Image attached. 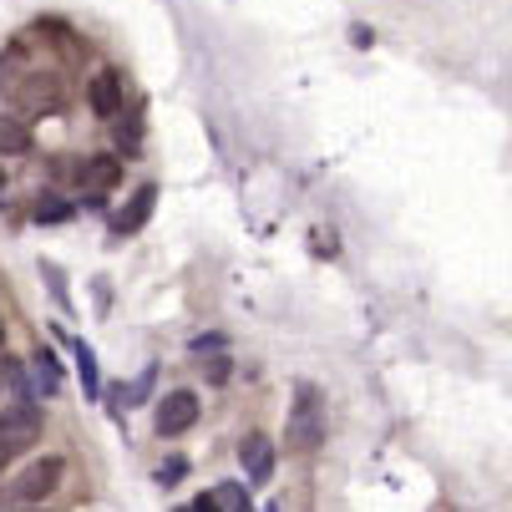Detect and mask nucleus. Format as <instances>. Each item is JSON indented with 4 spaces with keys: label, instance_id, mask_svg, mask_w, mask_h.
I'll return each instance as SVG.
<instances>
[{
    "label": "nucleus",
    "instance_id": "9b49d317",
    "mask_svg": "<svg viewBox=\"0 0 512 512\" xmlns=\"http://www.w3.org/2000/svg\"><path fill=\"white\" fill-rule=\"evenodd\" d=\"M153 396V371H142L132 386H117V406L122 411H132V406H142V401H148Z\"/></svg>",
    "mask_w": 512,
    "mask_h": 512
},
{
    "label": "nucleus",
    "instance_id": "6e6552de",
    "mask_svg": "<svg viewBox=\"0 0 512 512\" xmlns=\"http://www.w3.org/2000/svg\"><path fill=\"white\" fill-rule=\"evenodd\" d=\"M31 127L21 117H0V153H31Z\"/></svg>",
    "mask_w": 512,
    "mask_h": 512
},
{
    "label": "nucleus",
    "instance_id": "20e7f679",
    "mask_svg": "<svg viewBox=\"0 0 512 512\" xmlns=\"http://www.w3.org/2000/svg\"><path fill=\"white\" fill-rule=\"evenodd\" d=\"M198 421V396L193 391H168L158 401V436H183Z\"/></svg>",
    "mask_w": 512,
    "mask_h": 512
},
{
    "label": "nucleus",
    "instance_id": "f03ea898",
    "mask_svg": "<svg viewBox=\"0 0 512 512\" xmlns=\"http://www.w3.org/2000/svg\"><path fill=\"white\" fill-rule=\"evenodd\" d=\"M0 436H6L11 452H26V447L41 442V406H36V396H21V401H11L6 411H0Z\"/></svg>",
    "mask_w": 512,
    "mask_h": 512
},
{
    "label": "nucleus",
    "instance_id": "f3484780",
    "mask_svg": "<svg viewBox=\"0 0 512 512\" xmlns=\"http://www.w3.org/2000/svg\"><path fill=\"white\" fill-rule=\"evenodd\" d=\"M0 198H6V173H0Z\"/></svg>",
    "mask_w": 512,
    "mask_h": 512
},
{
    "label": "nucleus",
    "instance_id": "dca6fc26",
    "mask_svg": "<svg viewBox=\"0 0 512 512\" xmlns=\"http://www.w3.org/2000/svg\"><path fill=\"white\" fill-rule=\"evenodd\" d=\"M11 457H16V452H11V447H6V436H0V467H6V462H11Z\"/></svg>",
    "mask_w": 512,
    "mask_h": 512
},
{
    "label": "nucleus",
    "instance_id": "2eb2a0df",
    "mask_svg": "<svg viewBox=\"0 0 512 512\" xmlns=\"http://www.w3.org/2000/svg\"><path fill=\"white\" fill-rule=\"evenodd\" d=\"M178 477H183V462H168V467H163V472H158V482H163V487H173V482H178Z\"/></svg>",
    "mask_w": 512,
    "mask_h": 512
},
{
    "label": "nucleus",
    "instance_id": "ddd939ff",
    "mask_svg": "<svg viewBox=\"0 0 512 512\" xmlns=\"http://www.w3.org/2000/svg\"><path fill=\"white\" fill-rule=\"evenodd\" d=\"M31 218H36V224H66V218H71V203H61V198H36Z\"/></svg>",
    "mask_w": 512,
    "mask_h": 512
},
{
    "label": "nucleus",
    "instance_id": "f8f14e48",
    "mask_svg": "<svg viewBox=\"0 0 512 512\" xmlns=\"http://www.w3.org/2000/svg\"><path fill=\"white\" fill-rule=\"evenodd\" d=\"M117 173H122V163H117V158H92V163H82V168H77V178H82V183H112Z\"/></svg>",
    "mask_w": 512,
    "mask_h": 512
},
{
    "label": "nucleus",
    "instance_id": "9d476101",
    "mask_svg": "<svg viewBox=\"0 0 512 512\" xmlns=\"http://www.w3.org/2000/svg\"><path fill=\"white\" fill-rule=\"evenodd\" d=\"M31 376H36L41 396H56V391H61V371H56V360H51V350H41V355H36V365H31Z\"/></svg>",
    "mask_w": 512,
    "mask_h": 512
},
{
    "label": "nucleus",
    "instance_id": "a211bd4d",
    "mask_svg": "<svg viewBox=\"0 0 512 512\" xmlns=\"http://www.w3.org/2000/svg\"><path fill=\"white\" fill-rule=\"evenodd\" d=\"M0 345H6V325H0Z\"/></svg>",
    "mask_w": 512,
    "mask_h": 512
},
{
    "label": "nucleus",
    "instance_id": "1a4fd4ad",
    "mask_svg": "<svg viewBox=\"0 0 512 512\" xmlns=\"http://www.w3.org/2000/svg\"><path fill=\"white\" fill-rule=\"evenodd\" d=\"M198 507H229V512H239V507H249V492L239 482H224V487H213L208 497H198Z\"/></svg>",
    "mask_w": 512,
    "mask_h": 512
},
{
    "label": "nucleus",
    "instance_id": "f257e3e1",
    "mask_svg": "<svg viewBox=\"0 0 512 512\" xmlns=\"http://www.w3.org/2000/svg\"><path fill=\"white\" fill-rule=\"evenodd\" d=\"M289 442H295L300 452H315L325 442V401L315 386H300L295 391V411H289Z\"/></svg>",
    "mask_w": 512,
    "mask_h": 512
},
{
    "label": "nucleus",
    "instance_id": "423d86ee",
    "mask_svg": "<svg viewBox=\"0 0 512 512\" xmlns=\"http://www.w3.org/2000/svg\"><path fill=\"white\" fill-rule=\"evenodd\" d=\"M239 462L249 472V482H269L274 477V442L264 431H249L244 442H239Z\"/></svg>",
    "mask_w": 512,
    "mask_h": 512
},
{
    "label": "nucleus",
    "instance_id": "7ed1b4c3",
    "mask_svg": "<svg viewBox=\"0 0 512 512\" xmlns=\"http://www.w3.org/2000/svg\"><path fill=\"white\" fill-rule=\"evenodd\" d=\"M61 477H66V462H61V457H41L36 467H26V472H21V482L11 487V497H21V502H36V497H51Z\"/></svg>",
    "mask_w": 512,
    "mask_h": 512
},
{
    "label": "nucleus",
    "instance_id": "0eeeda50",
    "mask_svg": "<svg viewBox=\"0 0 512 512\" xmlns=\"http://www.w3.org/2000/svg\"><path fill=\"white\" fill-rule=\"evenodd\" d=\"M87 102H92L97 117H117V112H122V77H117V71H102V77H92Z\"/></svg>",
    "mask_w": 512,
    "mask_h": 512
},
{
    "label": "nucleus",
    "instance_id": "39448f33",
    "mask_svg": "<svg viewBox=\"0 0 512 512\" xmlns=\"http://www.w3.org/2000/svg\"><path fill=\"white\" fill-rule=\"evenodd\" d=\"M153 203H158V183H142V188L127 198V208H117V213H112V234H117V239L137 234V229L153 218Z\"/></svg>",
    "mask_w": 512,
    "mask_h": 512
},
{
    "label": "nucleus",
    "instance_id": "4468645a",
    "mask_svg": "<svg viewBox=\"0 0 512 512\" xmlns=\"http://www.w3.org/2000/svg\"><path fill=\"white\" fill-rule=\"evenodd\" d=\"M77 371H82L87 396H97V391H102V381H97V355H92V345H82V340H77Z\"/></svg>",
    "mask_w": 512,
    "mask_h": 512
}]
</instances>
